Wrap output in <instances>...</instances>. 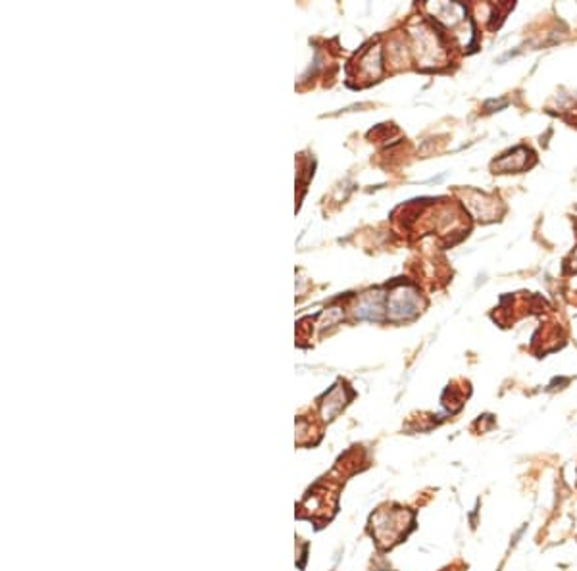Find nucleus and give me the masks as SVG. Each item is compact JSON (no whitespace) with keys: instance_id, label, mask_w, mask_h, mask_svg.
Returning a JSON list of instances; mask_svg holds the SVG:
<instances>
[{"instance_id":"obj_7","label":"nucleus","mask_w":577,"mask_h":571,"mask_svg":"<svg viewBox=\"0 0 577 571\" xmlns=\"http://www.w3.org/2000/svg\"><path fill=\"white\" fill-rule=\"evenodd\" d=\"M506 104H508V100H504V98H502V100H499V103H497V100H489V103L485 104V108H487L489 112H491V108H504Z\"/></svg>"},{"instance_id":"obj_8","label":"nucleus","mask_w":577,"mask_h":571,"mask_svg":"<svg viewBox=\"0 0 577 571\" xmlns=\"http://www.w3.org/2000/svg\"><path fill=\"white\" fill-rule=\"evenodd\" d=\"M571 266H573V268H577V252H576V256H573V263H571Z\"/></svg>"},{"instance_id":"obj_2","label":"nucleus","mask_w":577,"mask_h":571,"mask_svg":"<svg viewBox=\"0 0 577 571\" xmlns=\"http://www.w3.org/2000/svg\"><path fill=\"white\" fill-rule=\"evenodd\" d=\"M422 308V298L417 295L416 289L412 287H398L391 293L389 296V318L395 321L398 320H408L412 315H416Z\"/></svg>"},{"instance_id":"obj_5","label":"nucleus","mask_w":577,"mask_h":571,"mask_svg":"<svg viewBox=\"0 0 577 571\" xmlns=\"http://www.w3.org/2000/svg\"><path fill=\"white\" fill-rule=\"evenodd\" d=\"M477 200H469L468 206L472 208V212L479 219H494L497 218V200L487 199L485 194H477Z\"/></svg>"},{"instance_id":"obj_1","label":"nucleus","mask_w":577,"mask_h":571,"mask_svg":"<svg viewBox=\"0 0 577 571\" xmlns=\"http://www.w3.org/2000/svg\"><path fill=\"white\" fill-rule=\"evenodd\" d=\"M410 521L412 515L406 510H400V508L381 510L372 520L373 535L379 540V545L391 546L406 533V529L410 527Z\"/></svg>"},{"instance_id":"obj_3","label":"nucleus","mask_w":577,"mask_h":571,"mask_svg":"<svg viewBox=\"0 0 577 571\" xmlns=\"http://www.w3.org/2000/svg\"><path fill=\"white\" fill-rule=\"evenodd\" d=\"M531 156V152L527 148L519 147L512 150L510 154L502 156L499 162H494L493 167L499 172H521L527 166V158Z\"/></svg>"},{"instance_id":"obj_6","label":"nucleus","mask_w":577,"mask_h":571,"mask_svg":"<svg viewBox=\"0 0 577 571\" xmlns=\"http://www.w3.org/2000/svg\"><path fill=\"white\" fill-rule=\"evenodd\" d=\"M343 406H345V389H341V385H337V389L329 392L326 397V402H323V416H326V419H333L335 414Z\"/></svg>"},{"instance_id":"obj_4","label":"nucleus","mask_w":577,"mask_h":571,"mask_svg":"<svg viewBox=\"0 0 577 571\" xmlns=\"http://www.w3.org/2000/svg\"><path fill=\"white\" fill-rule=\"evenodd\" d=\"M381 314V296L379 293H368L356 306V315L368 318V320H378Z\"/></svg>"}]
</instances>
